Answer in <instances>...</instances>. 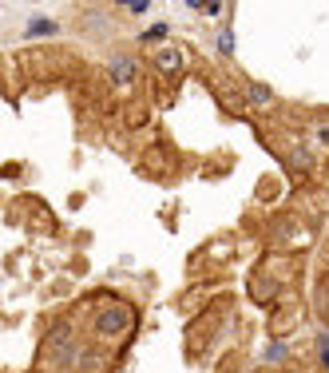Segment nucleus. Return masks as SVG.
<instances>
[{"mask_svg": "<svg viewBox=\"0 0 329 373\" xmlns=\"http://www.w3.org/2000/svg\"><path fill=\"white\" fill-rule=\"evenodd\" d=\"M321 143H326V147H329V131H326V128H321Z\"/></svg>", "mask_w": 329, "mask_h": 373, "instance_id": "15", "label": "nucleus"}, {"mask_svg": "<svg viewBox=\"0 0 329 373\" xmlns=\"http://www.w3.org/2000/svg\"><path fill=\"white\" fill-rule=\"evenodd\" d=\"M131 322H135V310L123 306V302H115V306H103V314L95 318V334H99V338H119V334L131 330Z\"/></svg>", "mask_w": 329, "mask_h": 373, "instance_id": "2", "label": "nucleus"}, {"mask_svg": "<svg viewBox=\"0 0 329 373\" xmlns=\"http://www.w3.org/2000/svg\"><path fill=\"white\" fill-rule=\"evenodd\" d=\"M151 64H155V72H163V76H179L183 72V48H175V44H163V48L151 52Z\"/></svg>", "mask_w": 329, "mask_h": 373, "instance_id": "4", "label": "nucleus"}, {"mask_svg": "<svg viewBox=\"0 0 329 373\" xmlns=\"http://www.w3.org/2000/svg\"><path fill=\"white\" fill-rule=\"evenodd\" d=\"M108 80L115 83V88H131V83H139V60H135L131 52L115 48L108 56Z\"/></svg>", "mask_w": 329, "mask_h": 373, "instance_id": "3", "label": "nucleus"}, {"mask_svg": "<svg viewBox=\"0 0 329 373\" xmlns=\"http://www.w3.org/2000/svg\"><path fill=\"white\" fill-rule=\"evenodd\" d=\"M79 370H83V373H99V370H103V354H99V350H83V354H79Z\"/></svg>", "mask_w": 329, "mask_h": 373, "instance_id": "7", "label": "nucleus"}, {"mask_svg": "<svg viewBox=\"0 0 329 373\" xmlns=\"http://www.w3.org/2000/svg\"><path fill=\"white\" fill-rule=\"evenodd\" d=\"M246 99H250L254 108H266V103H274V88H270V83L250 80V83H246Z\"/></svg>", "mask_w": 329, "mask_h": 373, "instance_id": "5", "label": "nucleus"}, {"mask_svg": "<svg viewBox=\"0 0 329 373\" xmlns=\"http://www.w3.org/2000/svg\"><path fill=\"white\" fill-rule=\"evenodd\" d=\"M44 350L48 357L56 361V365H79V341H76V330L68 322H56L52 330H48V338H44Z\"/></svg>", "mask_w": 329, "mask_h": 373, "instance_id": "1", "label": "nucleus"}, {"mask_svg": "<svg viewBox=\"0 0 329 373\" xmlns=\"http://www.w3.org/2000/svg\"><path fill=\"white\" fill-rule=\"evenodd\" d=\"M317 354H321V361H326V370H329V334L321 330V338H317Z\"/></svg>", "mask_w": 329, "mask_h": 373, "instance_id": "12", "label": "nucleus"}, {"mask_svg": "<svg viewBox=\"0 0 329 373\" xmlns=\"http://www.w3.org/2000/svg\"><path fill=\"white\" fill-rule=\"evenodd\" d=\"M219 56H235V32H230V28L219 32Z\"/></svg>", "mask_w": 329, "mask_h": 373, "instance_id": "9", "label": "nucleus"}, {"mask_svg": "<svg viewBox=\"0 0 329 373\" xmlns=\"http://www.w3.org/2000/svg\"><path fill=\"white\" fill-rule=\"evenodd\" d=\"M290 167H294L298 175H306V171L314 167V155H310V147L306 143H294V151H290Z\"/></svg>", "mask_w": 329, "mask_h": 373, "instance_id": "6", "label": "nucleus"}, {"mask_svg": "<svg viewBox=\"0 0 329 373\" xmlns=\"http://www.w3.org/2000/svg\"><path fill=\"white\" fill-rule=\"evenodd\" d=\"M163 36H167V24H155V28L143 32V40H163Z\"/></svg>", "mask_w": 329, "mask_h": 373, "instance_id": "13", "label": "nucleus"}, {"mask_svg": "<svg viewBox=\"0 0 329 373\" xmlns=\"http://www.w3.org/2000/svg\"><path fill=\"white\" fill-rule=\"evenodd\" d=\"M60 28L56 20H48V17H32V24H28V36H52Z\"/></svg>", "mask_w": 329, "mask_h": 373, "instance_id": "8", "label": "nucleus"}, {"mask_svg": "<svg viewBox=\"0 0 329 373\" xmlns=\"http://www.w3.org/2000/svg\"><path fill=\"white\" fill-rule=\"evenodd\" d=\"M317 310H321V318H329V282L317 286Z\"/></svg>", "mask_w": 329, "mask_h": 373, "instance_id": "10", "label": "nucleus"}, {"mask_svg": "<svg viewBox=\"0 0 329 373\" xmlns=\"http://www.w3.org/2000/svg\"><path fill=\"white\" fill-rule=\"evenodd\" d=\"M282 357H286V341H274L266 350V361H282Z\"/></svg>", "mask_w": 329, "mask_h": 373, "instance_id": "11", "label": "nucleus"}, {"mask_svg": "<svg viewBox=\"0 0 329 373\" xmlns=\"http://www.w3.org/2000/svg\"><path fill=\"white\" fill-rule=\"evenodd\" d=\"M147 8H151V4H147V0H131V4H127V12H135V17H143V12H147Z\"/></svg>", "mask_w": 329, "mask_h": 373, "instance_id": "14", "label": "nucleus"}]
</instances>
